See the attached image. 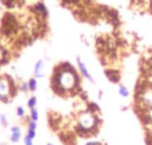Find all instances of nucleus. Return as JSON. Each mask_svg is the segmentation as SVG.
Here are the masks:
<instances>
[{
	"label": "nucleus",
	"mask_w": 152,
	"mask_h": 145,
	"mask_svg": "<svg viewBox=\"0 0 152 145\" xmlns=\"http://www.w3.org/2000/svg\"><path fill=\"white\" fill-rule=\"evenodd\" d=\"M8 117L4 113H0V127L1 128H7L8 127Z\"/></svg>",
	"instance_id": "obj_17"
},
{
	"label": "nucleus",
	"mask_w": 152,
	"mask_h": 145,
	"mask_svg": "<svg viewBox=\"0 0 152 145\" xmlns=\"http://www.w3.org/2000/svg\"><path fill=\"white\" fill-rule=\"evenodd\" d=\"M27 83H28L29 92H31V93L36 92V89H37V79H36V77H31V79H29Z\"/></svg>",
	"instance_id": "obj_11"
},
{
	"label": "nucleus",
	"mask_w": 152,
	"mask_h": 145,
	"mask_svg": "<svg viewBox=\"0 0 152 145\" xmlns=\"http://www.w3.org/2000/svg\"><path fill=\"white\" fill-rule=\"evenodd\" d=\"M0 75H3V73H1V65H0Z\"/></svg>",
	"instance_id": "obj_23"
},
{
	"label": "nucleus",
	"mask_w": 152,
	"mask_h": 145,
	"mask_svg": "<svg viewBox=\"0 0 152 145\" xmlns=\"http://www.w3.org/2000/svg\"><path fill=\"white\" fill-rule=\"evenodd\" d=\"M118 92H119V95H120L121 97H129V91H128V88H127L126 85H123V84L119 85Z\"/></svg>",
	"instance_id": "obj_14"
},
{
	"label": "nucleus",
	"mask_w": 152,
	"mask_h": 145,
	"mask_svg": "<svg viewBox=\"0 0 152 145\" xmlns=\"http://www.w3.org/2000/svg\"><path fill=\"white\" fill-rule=\"evenodd\" d=\"M8 63V51L3 44H0V65H4Z\"/></svg>",
	"instance_id": "obj_10"
},
{
	"label": "nucleus",
	"mask_w": 152,
	"mask_h": 145,
	"mask_svg": "<svg viewBox=\"0 0 152 145\" xmlns=\"http://www.w3.org/2000/svg\"><path fill=\"white\" fill-rule=\"evenodd\" d=\"M19 27H20V24H19L18 19L15 17V15H12V13H5V15L3 16L0 31H1V33L4 35L5 37H10V36H12V35H15L16 32L19 31Z\"/></svg>",
	"instance_id": "obj_4"
},
{
	"label": "nucleus",
	"mask_w": 152,
	"mask_h": 145,
	"mask_svg": "<svg viewBox=\"0 0 152 145\" xmlns=\"http://www.w3.org/2000/svg\"><path fill=\"white\" fill-rule=\"evenodd\" d=\"M23 144L24 145H35L34 140H32V138H29V137H27L26 135H24V137H23Z\"/></svg>",
	"instance_id": "obj_19"
},
{
	"label": "nucleus",
	"mask_w": 152,
	"mask_h": 145,
	"mask_svg": "<svg viewBox=\"0 0 152 145\" xmlns=\"http://www.w3.org/2000/svg\"><path fill=\"white\" fill-rule=\"evenodd\" d=\"M97 123H99V119H97L94 109H83L76 115L75 127L79 133L88 135L97 128Z\"/></svg>",
	"instance_id": "obj_2"
},
{
	"label": "nucleus",
	"mask_w": 152,
	"mask_h": 145,
	"mask_svg": "<svg viewBox=\"0 0 152 145\" xmlns=\"http://www.w3.org/2000/svg\"><path fill=\"white\" fill-rule=\"evenodd\" d=\"M18 88H19V91H20V92H23V93H28L29 92L28 83H27V81H21L20 84L18 85Z\"/></svg>",
	"instance_id": "obj_16"
},
{
	"label": "nucleus",
	"mask_w": 152,
	"mask_h": 145,
	"mask_svg": "<svg viewBox=\"0 0 152 145\" xmlns=\"http://www.w3.org/2000/svg\"><path fill=\"white\" fill-rule=\"evenodd\" d=\"M36 105H37L36 96H31V97H28V100H27V108L32 109V108H36Z\"/></svg>",
	"instance_id": "obj_15"
},
{
	"label": "nucleus",
	"mask_w": 152,
	"mask_h": 145,
	"mask_svg": "<svg viewBox=\"0 0 152 145\" xmlns=\"http://www.w3.org/2000/svg\"><path fill=\"white\" fill-rule=\"evenodd\" d=\"M86 145H103L100 141H95V140H89V141H87Z\"/></svg>",
	"instance_id": "obj_20"
},
{
	"label": "nucleus",
	"mask_w": 152,
	"mask_h": 145,
	"mask_svg": "<svg viewBox=\"0 0 152 145\" xmlns=\"http://www.w3.org/2000/svg\"><path fill=\"white\" fill-rule=\"evenodd\" d=\"M137 101L145 109L152 108V87L151 85H147V87L142 88L139 91V93H137Z\"/></svg>",
	"instance_id": "obj_5"
},
{
	"label": "nucleus",
	"mask_w": 152,
	"mask_h": 145,
	"mask_svg": "<svg viewBox=\"0 0 152 145\" xmlns=\"http://www.w3.org/2000/svg\"><path fill=\"white\" fill-rule=\"evenodd\" d=\"M29 113H28V119L32 120V121H39V111L37 108H32V109H28Z\"/></svg>",
	"instance_id": "obj_12"
},
{
	"label": "nucleus",
	"mask_w": 152,
	"mask_h": 145,
	"mask_svg": "<svg viewBox=\"0 0 152 145\" xmlns=\"http://www.w3.org/2000/svg\"><path fill=\"white\" fill-rule=\"evenodd\" d=\"M16 117L18 119H20V120H24L27 117V113H26V109H24V107H21V105H19L18 108H16Z\"/></svg>",
	"instance_id": "obj_13"
},
{
	"label": "nucleus",
	"mask_w": 152,
	"mask_h": 145,
	"mask_svg": "<svg viewBox=\"0 0 152 145\" xmlns=\"http://www.w3.org/2000/svg\"><path fill=\"white\" fill-rule=\"evenodd\" d=\"M80 87V75L69 63H60L53 68L51 76V89L55 95H74Z\"/></svg>",
	"instance_id": "obj_1"
},
{
	"label": "nucleus",
	"mask_w": 152,
	"mask_h": 145,
	"mask_svg": "<svg viewBox=\"0 0 152 145\" xmlns=\"http://www.w3.org/2000/svg\"><path fill=\"white\" fill-rule=\"evenodd\" d=\"M18 84L8 75H0V103H10L18 93Z\"/></svg>",
	"instance_id": "obj_3"
},
{
	"label": "nucleus",
	"mask_w": 152,
	"mask_h": 145,
	"mask_svg": "<svg viewBox=\"0 0 152 145\" xmlns=\"http://www.w3.org/2000/svg\"><path fill=\"white\" fill-rule=\"evenodd\" d=\"M61 1H63L64 4H75V3H77L79 0H61Z\"/></svg>",
	"instance_id": "obj_21"
},
{
	"label": "nucleus",
	"mask_w": 152,
	"mask_h": 145,
	"mask_svg": "<svg viewBox=\"0 0 152 145\" xmlns=\"http://www.w3.org/2000/svg\"><path fill=\"white\" fill-rule=\"evenodd\" d=\"M144 119L147 123H151L152 124V108H148L144 111Z\"/></svg>",
	"instance_id": "obj_18"
},
{
	"label": "nucleus",
	"mask_w": 152,
	"mask_h": 145,
	"mask_svg": "<svg viewBox=\"0 0 152 145\" xmlns=\"http://www.w3.org/2000/svg\"><path fill=\"white\" fill-rule=\"evenodd\" d=\"M32 11H34V13L36 16H40V17H43L44 20L48 17V9L44 5V3H36V4L34 5V8H32Z\"/></svg>",
	"instance_id": "obj_8"
},
{
	"label": "nucleus",
	"mask_w": 152,
	"mask_h": 145,
	"mask_svg": "<svg viewBox=\"0 0 152 145\" xmlns=\"http://www.w3.org/2000/svg\"><path fill=\"white\" fill-rule=\"evenodd\" d=\"M76 64H77L79 73H80L81 76L84 77V79H87V80H88V81L94 83V77H92V75L89 73L88 68H87V65H86V64H84V61L81 60V57H80V56H77V57H76Z\"/></svg>",
	"instance_id": "obj_7"
},
{
	"label": "nucleus",
	"mask_w": 152,
	"mask_h": 145,
	"mask_svg": "<svg viewBox=\"0 0 152 145\" xmlns=\"http://www.w3.org/2000/svg\"><path fill=\"white\" fill-rule=\"evenodd\" d=\"M23 137V128L20 125H12L10 128V141L12 144H18Z\"/></svg>",
	"instance_id": "obj_6"
},
{
	"label": "nucleus",
	"mask_w": 152,
	"mask_h": 145,
	"mask_svg": "<svg viewBox=\"0 0 152 145\" xmlns=\"http://www.w3.org/2000/svg\"><path fill=\"white\" fill-rule=\"evenodd\" d=\"M145 1H147V4L150 5V7L152 8V0H145Z\"/></svg>",
	"instance_id": "obj_22"
},
{
	"label": "nucleus",
	"mask_w": 152,
	"mask_h": 145,
	"mask_svg": "<svg viewBox=\"0 0 152 145\" xmlns=\"http://www.w3.org/2000/svg\"><path fill=\"white\" fill-rule=\"evenodd\" d=\"M47 145H53V144H51V143H50V144H47Z\"/></svg>",
	"instance_id": "obj_24"
},
{
	"label": "nucleus",
	"mask_w": 152,
	"mask_h": 145,
	"mask_svg": "<svg viewBox=\"0 0 152 145\" xmlns=\"http://www.w3.org/2000/svg\"><path fill=\"white\" fill-rule=\"evenodd\" d=\"M43 69H44V60L39 59L34 67V77H36V79L43 77Z\"/></svg>",
	"instance_id": "obj_9"
}]
</instances>
